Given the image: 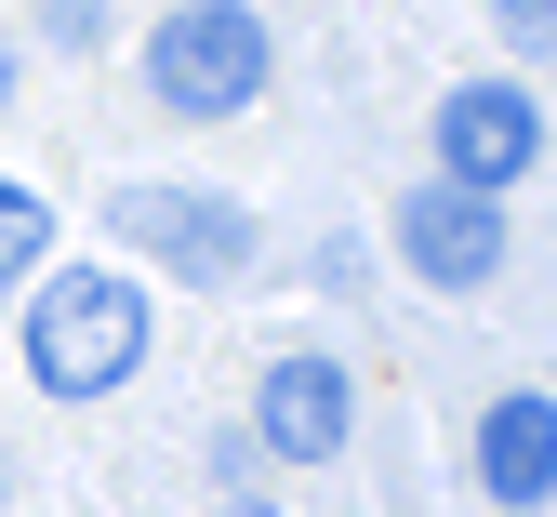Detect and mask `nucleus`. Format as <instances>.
<instances>
[{
    "label": "nucleus",
    "mask_w": 557,
    "mask_h": 517,
    "mask_svg": "<svg viewBox=\"0 0 557 517\" xmlns=\"http://www.w3.org/2000/svg\"><path fill=\"white\" fill-rule=\"evenodd\" d=\"M505 27H518V40L544 53V27H557V0H505Z\"/></svg>",
    "instance_id": "obj_9"
},
{
    "label": "nucleus",
    "mask_w": 557,
    "mask_h": 517,
    "mask_svg": "<svg viewBox=\"0 0 557 517\" xmlns=\"http://www.w3.org/2000/svg\"><path fill=\"white\" fill-rule=\"evenodd\" d=\"M40 239H53V212H40L27 186H0V279H27V266H40Z\"/></svg>",
    "instance_id": "obj_8"
},
{
    "label": "nucleus",
    "mask_w": 557,
    "mask_h": 517,
    "mask_svg": "<svg viewBox=\"0 0 557 517\" xmlns=\"http://www.w3.org/2000/svg\"><path fill=\"white\" fill-rule=\"evenodd\" d=\"M398 253L425 266V279H451V292H478V279L505 266V212L478 199V186L438 173V186H411V199H398Z\"/></svg>",
    "instance_id": "obj_5"
},
{
    "label": "nucleus",
    "mask_w": 557,
    "mask_h": 517,
    "mask_svg": "<svg viewBox=\"0 0 557 517\" xmlns=\"http://www.w3.org/2000/svg\"><path fill=\"white\" fill-rule=\"evenodd\" d=\"M133 358H147V292H133L120 266H81V279L40 292V319H27V372H40L53 398H107Z\"/></svg>",
    "instance_id": "obj_1"
},
{
    "label": "nucleus",
    "mask_w": 557,
    "mask_h": 517,
    "mask_svg": "<svg viewBox=\"0 0 557 517\" xmlns=\"http://www.w3.org/2000/svg\"><path fill=\"white\" fill-rule=\"evenodd\" d=\"M478 478H492V504L544 517V491H557V398L544 385L531 398H492V424H478Z\"/></svg>",
    "instance_id": "obj_6"
},
{
    "label": "nucleus",
    "mask_w": 557,
    "mask_h": 517,
    "mask_svg": "<svg viewBox=\"0 0 557 517\" xmlns=\"http://www.w3.org/2000/svg\"><path fill=\"white\" fill-rule=\"evenodd\" d=\"M0 94H14V53H0Z\"/></svg>",
    "instance_id": "obj_10"
},
{
    "label": "nucleus",
    "mask_w": 557,
    "mask_h": 517,
    "mask_svg": "<svg viewBox=\"0 0 557 517\" xmlns=\"http://www.w3.org/2000/svg\"><path fill=\"white\" fill-rule=\"evenodd\" d=\"M531 160H544V107H531V94H505V81H465V94L438 107V173H451V186L505 199Z\"/></svg>",
    "instance_id": "obj_4"
},
{
    "label": "nucleus",
    "mask_w": 557,
    "mask_h": 517,
    "mask_svg": "<svg viewBox=\"0 0 557 517\" xmlns=\"http://www.w3.org/2000/svg\"><path fill=\"white\" fill-rule=\"evenodd\" d=\"M226 517H265V504H226Z\"/></svg>",
    "instance_id": "obj_11"
},
{
    "label": "nucleus",
    "mask_w": 557,
    "mask_h": 517,
    "mask_svg": "<svg viewBox=\"0 0 557 517\" xmlns=\"http://www.w3.org/2000/svg\"><path fill=\"white\" fill-rule=\"evenodd\" d=\"M147 81H160L173 120H226V107L265 94V27L239 14V0H173L160 40H147Z\"/></svg>",
    "instance_id": "obj_2"
},
{
    "label": "nucleus",
    "mask_w": 557,
    "mask_h": 517,
    "mask_svg": "<svg viewBox=\"0 0 557 517\" xmlns=\"http://www.w3.org/2000/svg\"><path fill=\"white\" fill-rule=\"evenodd\" d=\"M345 424H359V398H345L332 358H278V372H265V452H278V465L345 452Z\"/></svg>",
    "instance_id": "obj_7"
},
{
    "label": "nucleus",
    "mask_w": 557,
    "mask_h": 517,
    "mask_svg": "<svg viewBox=\"0 0 557 517\" xmlns=\"http://www.w3.org/2000/svg\"><path fill=\"white\" fill-rule=\"evenodd\" d=\"M107 239L147 253V266H186V279H226V266H252V212L239 199H186V186H120Z\"/></svg>",
    "instance_id": "obj_3"
}]
</instances>
